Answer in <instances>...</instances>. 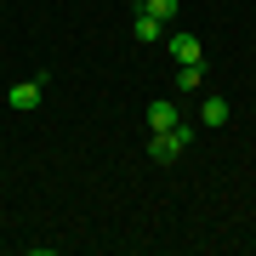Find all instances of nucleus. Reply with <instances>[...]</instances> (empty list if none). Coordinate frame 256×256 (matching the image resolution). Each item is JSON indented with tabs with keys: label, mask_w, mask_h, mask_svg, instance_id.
I'll return each mask as SVG.
<instances>
[{
	"label": "nucleus",
	"mask_w": 256,
	"mask_h": 256,
	"mask_svg": "<svg viewBox=\"0 0 256 256\" xmlns=\"http://www.w3.org/2000/svg\"><path fill=\"white\" fill-rule=\"evenodd\" d=\"M40 97H46V74H34V80H18V86H12V92H6V102H12V108H18V114L40 108Z\"/></svg>",
	"instance_id": "obj_2"
},
{
	"label": "nucleus",
	"mask_w": 256,
	"mask_h": 256,
	"mask_svg": "<svg viewBox=\"0 0 256 256\" xmlns=\"http://www.w3.org/2000/svg\"><path fill=\"white\" fill-rule=\"evenodd\" d=\"M200 120H205L210 131H216V126H228V97H216V92H205V97H200Z\"/></svg>",
	"instance_id": "obj_4"
},
{
	"label": "nucleus",
	"mask_w": 256,
	"mask_h": 256,
	"mask_svg": "<svg viewBox=\"0 0 256 256\" xmlns=\"http://www.w3.org/2000/svg\"><path fill=\"white\" fill-rule=\"evenodd\" d=\"M188 142H194V131H188V126H171V131H154V137H148V154H154L160 165H171Z\"/></svg>",
	"instance_id": "obj_1"
},
{
	"label": "nucleus",
	"mask_w": 256,
	"mask_h": 256,
	"mask_svg": "<svg viewBox=\"0 0 256 256\" xmlns=\"http://www.w3.org/2000/svg\"><path fill=\"white\" fill-rule=\"evenodd\" d=\"M131 34H137V46H154V40H165V23L148 18V12L137 6V23H131Z\"/></svg>",
	"instance_id": "obj_5"
},
{
	"label": "nucleus",
	"mask_w": 256,
	"mask_h": 256,
	"mask_svg": "<svg viewBox=\"0 0 256 256\" xmlns=\"http://www.w3.org/2000/svg\"><path fill=\"white\" fill-rule=\"evenodd\" d=\"M176 6H182V0H142V12H148V18H160V23H171Z\"/></svg>",
	"instance_id": "obj_8"
},
{
	"label": "nucleus",
	"mask_w": 256,
	"mask_h": 256,
	"mask_svg": "<svg viewBox=\"0 0 256 256\" xmlns=\"http://www.w3.org/2000/svg\"><path fill=\"white\" fill-rule=\"evenodd\" d=\"M176 92H182V97L205 92V68H200V63H176Z\"/></svg>",
	"instance_id": "obj_7"
},
{
	"label": "nucleus",
	"mask_w": 256,
	"mask_h": 256,
	"mask_svg": "<svg viewBox=\"0 0 256 256\" xmlns=\"http://www.w3.org/2000/svg\"><path fill=\"white\" fill-rule=\"evenodd\" d=\"M171 126H182V108L176 102H154L148 108V131H171Z\"/></svg>",
	"instance_id": "obj_6"
},
{
	"label": "nucleus",
	"mask_w": 256,
	"mask_h": 256,
	"mask_svg": "<svg viewBox=\"0 0 256 256\" xmlns=\"http://www.w3.org/2000/svg\"><path fill=\"white\" fill-rule=\"evenodd\" d=\"M165 52H171L176 63H205V40H200V34H188V28H176V34L165 40Z\"/></svg>",
	"instance_id": "obj_3"
}]
</instances>
